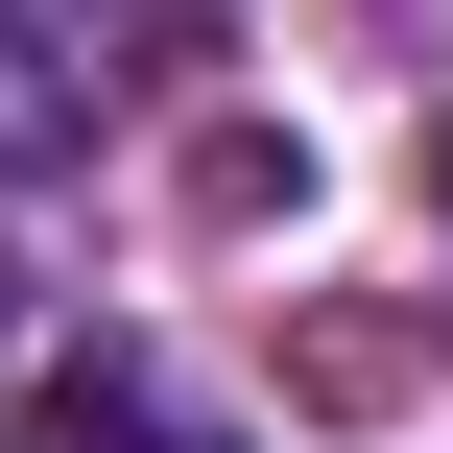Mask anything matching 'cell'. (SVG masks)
Instances as JSON below:
<instances>
[{"instance_id":"obj_1","label":"cell","mask_w":453,"mask_h":453,"mask_svg":"<svg viewBox=\"0 0 453 453\" xmlns=\"http://www.w3.org/2000/svg\"><path fill=\"white\" fill-rule=\"evenodd\" d=\"M0 453H191V430H167L119 358H72V382H24V406H0Z\"/></svg>"},{"instance_id":"obj_2","label":"cell","mask_w":453,"mask_h":453,"mask_svg":"<svg viewBox=\"0 0 453 453\" xmlns=\"http://www.w3.org/2000/svg\"><path fill=\"white\" fill-rule=\"evenodd\" d=\"M72 96H96V72H72V48L0 0V191H24V167H72Z\"/></svg>"},{"instance_id":"obj_3","label":"cell","mask_w":453,"mask_h":453,"mask_svg":"<svg viewBox=\"0 0 453 453\" xmlns=\"http://www.w3.org/2000/svg\"><path fill=\"white\" fill-rule=\"evenodd\" d=\"M24 24H48V48H72V72H167V48H191V24H215V0H24Z\"/></svg>"},{"instance_id":"obj_4","label":"cell","mask_w":453,"mask_h":453,"mask_svg":"<svg viewBox=\"0 0 453 453\" xmlns=\"http://www.w3.org/2000/svg\"><path fill=\"white\" fill-rule=\"evenodd\" d=\"M430 191H453V143H430Z\"/></svg>"},{"instance_id":"obj_5","label":"cell","mask_w":453,"mask_h":453,"mask_svg":"<svg viewBox=\"0 0 453 453\" xmlns=\"http://www.w3.org/2000/svg\"><path fill=\"white\" fill-rule=\"evenodd\" d=\"M0 311H24V287H0Z\"/></svg>"}]
</instances>
